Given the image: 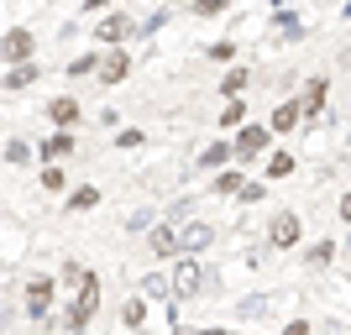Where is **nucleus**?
I'll return each instance as SVG.
<instances>
[{"instance_id":"obj_1","label":"nucleus","mask_w":351,"mask_h":335,"mask_svg":"<svg viewBox=\"0 0 351 335\" xmlns=\"http://www.w3.org/2000/svg\"><path fill=\"white\" fill-rule=\"evenodd\" d=\"M95 309H100V277L84 267V277H79V293L69 299V314H63V325H69L73 335H84L89 320H95Z\"/></svg>"},{"instance_id":"obj_2","label":"nucleus","mask_w":351,"mask_h":335,"mask_svg":"<svg viewBox=\"0 0 351 335\" xmlns=\"http://www.w3.org/2000/svg\"><path fill=\"white\" fill-rule=\"evenodd\" d=\"M168 293H173L178 304H184V299H199V293H205V267L194 262V257H178L173 277H168Z\"/></svg>"},{"instance_id":"obj_3","label":"nucleus","mask_w":351,"mask_h":335,"mask_svg":"<svg viewBox=\"0 0 351 335\" xmlns=\"http://www.w3.org/2000/svg\"><path fill=\"white\" fill-rule=\"evenodd\" d=\"M37 58V32L32 27H11L5 37H0V63L11 69V63H32Z\"/></svg>"},{"instance_id":"obj_4","label":"nucleus","mask_w":351,"mask_h":335,"mask_svg":"<svg viewBox=\"0 0 351 335\" xmlns=\"http://www.w3.org/2000/svg\"><path fill=\"white\" fill-rule=\"evenodd\" d=\"M267 142H273V132H267V126H236L231 152H236V162H241V168H252V162L267 152Z\"/></svg>"},{"instance_id":"obj_5","label":"nucleus","mask_w":351,"mask_h":335,"mask_svg":"<svg viewBox=\"0 0 351 335\" xmlns=\"http://www.w3.org/2000/svg\"><path fill=\"white\" fill-rule=\"evenodd\" d=\"M299 236H304V220L293 215V210H278L273 225H267V247H273V251H293V247H299Z\"/></svg>"},{"instance_id":"obj_6","label":"nucleus","mask_w":351,"mask_h":335,"mask_svg":"<svg viewBox=\"0 0 351 335\" xmlns=\"http://www.w3.org/2000/svg\"><path fill=\"white\" fill-rule=\"evenodd\" d=\"M215 247V225L210 220H184V231H178V257H199V251Z\"/></svg>"},{"instance_id":"obj_7","label":"nucleus","mask_w":351,"mask_h":335,"mask_svg":"<svg viewBox=\"0 0 351 335\" xmlns=\"http://www.w3.org/2000/svg\"><path fill=\"white\" fill-rule=\"evenodd\" d=\"M53 304H58V277H32L27 283V314L43 320V314H53Z\"/></svg>"},{"instance_id":"obj_8","label":"nucleus","mask_w":351,"mask_h":335,"mask_svg":"<svg viewBox=\"0 0 351 335\" xmlns=\"http://www.w3.org/2000/svg\"><path fill=\"white\" fill-rule=\"evenodd\" d=\"M325 105H330V79L325 73H315V79H304V100H299V110H304V121H320Z\"/></svg>"},{"instance_id":"obj_9","label":"nucleus","mask_w":351,"mask_h":335,"mask_svg":"<svg viewBox=\"0 0 351 335\" xmlns=\"http://www.w3.org/2000/svg\"><path fill=\"white\" fill-rule=\"evenodd\" d=\"M95 37H100L105 47H121L126 37H136V27H132V16H126V11H110L100 27H95Z\"/></svg>"},{"instance_id":"obj_10","label":"nucleus","mask_w":351,"mask_h":335,"mask_svg":"<svg viewBox=\"0 0 351 335\" xmlns=\"http://www.w3.org/2000/svg\"><path fill=\"white\" fill-rule=\"evenodd\" d=\"M126 73H132V58H126V47H110V53L100 58V69H95V79H100L105 89H116Z\"/></svg>"},{"instance_id":"obj_11","label":"nucleus","mask_w":351,"mask_h":335,"mask_svg":"<svg viewBox=\"0 0 351 335\" xmlns=\"http://www.w3.org/2000/svg\"><path fill=\"white\" fill-rule=\"evenodd\" d=\"M299 121H304L299 100H278V105H273V116H267V132H273V136H293V132H299Z\"/></svg>"},{"instance_id":"obj_12","label":"nucleus","mask_w":351,"mask_h":335,"mask_svg":"<svg viewBox=\"0 0 351 335\" xmlns=\"http://www.w3.org/2000/svg\"><path fill=\"white\" fill-rule=\"evenodd\" d=\"M47 121H53V126H79V121H84V110H79V100H73V95H58V100H47Z\"/></svg>"},{"instance_id":"obj_13","label":"nucleus","mask_w":351,"mask_h":335,"mask_svg":"<svg viewBox=\"0 0 351 335\" xmlns=\"http://www.w3.org/2000/svg\"><path fill=\"white\" fill-rule=\"evenodd\" d=\"M32 79H43V63H37V58H32V63H11V69H5V79H0V89L21 95V89H27Z\"/></svg>"},{"instance_id":"obj_14","label":"nucleus","mask_w":351,"mask_h":335,"mask_svg":"<svg viewBox=\"0 0 351 335\" xmlns=\"http://www.w3.org/2000/svg\"><path fill=\"white\" fill-rule=\"evenodd\" d=\"M147 251H152V257H178V231L173 225H152V231H147Z\"/></svg>"},{"instance_id":"obj_15","label":"nucleus","mask_w":351,"mask_h":335,"mask_svg":"<svg viewBox=\"0 0 351 335\" xmlns=\"http://www.w3.org/2000/svg\"><path fill=\"white\" fill-rule=\"evenodd\" d=\"M73 147H79V136H73L69 126H58V132H53V136L43 142V158H47V162H63V158L73 152Z\"/></svg>"},{"instance_id":"obj_16","label":"nucleus","mask_w":351,"mask_h":335,"mask_svg":"<svg viewBox=\"0 0 351 335\" xmlns=\"http://www.w3.org/2000/svg\"><path fill=\"white\" fill-rule=\"evenodd\" d=\"M241 184H247V168H220V173L210 178V194L231 199V194H241Z\"/></svg>"},{"instance_id":"obj_17","label":"nucleus","mask_w":351,"mask_h":335,"mask_svg":"<svg viewBox=\"0 0 351 335\" xmlns=\"http://www.w3.org/2000/svg\"><path fill=\"white\" fill-rule=\"evenodd\" d=\"M252 89V69H226V79H220V95L226 100H241Z\"/></svg>"},{"instance_id":"obj_18","label":"nucleus","mask_w":351,"mask_h":335,"mask_svg":"<svg viewBox=\"0 0 351 335\" xmlns=\"http://www.w3.org/2000/svg\"><path fill=\"white\" fill-rule=\"evenodd\" d=\"M293 168H299V158H293V152H273V158H267V184H283V178H293Z\"/></svg>"},{"instance_id":"obj_19","label":"nucleus","mask_w":351,"mask_h":335,"mask_svg":"<svg viewBox=\"0 0 351 335\" xmlns=\"http://www.w3.org/2000/svg\"><path fill=\"white\" fill-rule=\"evenodd\" d=\"M336 251H341V247L325 236V241H315V247L304 251V267H330V262H336Z\"/></svg>"},{"instance_id":"obj_20","label":"nucleus","mask_w":351,"mask_h":335,"mask_svg":"<svg viewBox=\"0 0 351 335\" xmlns=\"http://www.w3.org/2000/svg\"><path fill=\"white\" fill-rule=\"evenodd\" d=\"M226 162H236L231 142H210L205 152H199V168H226Z\"/></svg>"},{"instance_id":"obj_21","label":"nucleus","mask_w":351,"mask_h":335,"mask_svg":"<svg viewBox=\"0 0 351 335\" xmlns=\"http://www.w3.org/2000/svg\"><path fill=\"white\" fill-rule=\"evenodd\" d=\"M0 162H11V168H27V162H32V142H21V136H16V142H5V147H0Z\"/></svg>"},{"instance_id":"obj_22","label":"nucleus","mask_w":351,"mask_h":335,"mask_svg":"<svg viewBox=\"0 0 351 335\" xmlns=\"http://www.w3.org/2000/svg\"><path fill=\"white\" fill-rule=\"evenodd\" d=\"M142 299H152V304L173 299V293H168V277H162V273H147V277H142Z\"/></svg>"},{"instance_id":"obj_23","label":"nucleus","mask_w":351,"mask_h":335,"mask_svg":"<svg viewBox=\"0 0 351 335\" xmlns=\"http://www.w3.org/2000/svg\"><path fill=\"white\" fill-rule=\"evenodd\" d=\"M95 204H100V189H95V184H84V189L69 194V210H73V215H84V210H95Z\"/></svg>"},{"instance_id":"obj_24","label":"nucleus","mask_w":351,"mask_h":335,"mask_svg":"<svg viewBox=\"0 0 351 335\" xmlns=\"http://www.w3.org/2000/svg\"><path fill=\"white\" fill-rule=\"evenodd\" d=\"M273 32H278L283 42H299V37H304V21H299V16H283V11H278V21H273Z\"/></svg>"},{"instance_id":"obj_25","label":"nucleus","mask_w":351,"mask_h":335,"mask_svg":"<svg viewBox=\"0 0 351 335\" xmlns=\"http://www.w3.org/2000/svg\"><path fill=\"white\" fill-rule=\"evenodd\" d=\"M121 320L132 325V330H142V320H147V299H126V304H121Z\"/></svg>"},{"instance_id":"obj_26","label":"nucleus","mask_w":351,"mask_h":335,"mask_svg":"<svg viewBox=\"0 0 351 335\" xmlns=\"http://www.w3.org/2000/svg\"><path fill=\"white\" fill-rule=\"evenodd\" d=\"M205 58H210V63H231V58H236V37H220V42H210V47H205Z\"/></svg>"},{"instance_id":"obj_27","label":"nucleus","mask_w":351,"mask_h":335,"mask_svg":"<svg viewBox=\"0 0 351 335\" xmlns=\"http://www.w3.org/2000/svg\"><path fill=\"white\" fill-rule=\"evenodd\" d=\"M241 121H247V100H231L226 110H220V126H226V132H236Z\"/></svg>"},{"instance_id":"obj_28","label":"nucleus","mask_w":351,"mask_h":335,"mask_svg":"<svg viewBox=\"0 0 351 335\" xmlns=\"http://www.w3.org/2000/svg\"><path fill=\"white\" fill-rule=\"evenodd\" d=\"M100 58H105V53H79V58L69 63V79H79V73H95V69H100Z\"/></svg>"},{"instance_id":"obj_29","label":"nucleus","mask_w":351,"mask_h":335,"mask_svg":"<svg viewBox=\"0 0 351 335\" xmlns=\"http://www.w3.org/2000/svg\"><path fill=\"white\" fill-rule=\"evenodd\" d=\"M37 178H43V189H53V194H58L63 184H69V173H63L58 162H47V168H43V173H37Z\"/></svg>"},{"instance_id":"obj_30","label":"nucleus","mask_w":351,"mask_h":335,"mask_svg":"<svg viewBox=\"0 0 351 335\" xmlns=\"http://www.w3.org/2000/svg\"><path fill=\"white\" fill-rule=\"evenodd\" d=\"M189 11L194 16H220V11H231V0H189Z\"/></svg>"},{"instance_id":"obj_31","label":"nucleus","mask_w":351,"mask_h":335,"mask_svg":"<svg viewBox=\"0 0 351 335\" xmlns=\"http://www.w3.org/2000/svg\"><path fill=\"white\" fill-rule=\"evenodd\" d=\"M241 204H263L267 199V184H241V194H236Z\"/></svg>"},{"instance_id":"obj_32","label":"nucleus","mask_w":351,"mask_h":335,"mask_svg":"<svg viewBox=\"0 0 351 335\" xmlns=\"http://www.w3.org/2000/svg\"><path fill=\"white\" fill-rule=\"evenodd\" d=\"M236 309H241V320H257V314H267V299H241Z\"/></svg>"},{"instance_id":"obj_33","label":"nucleus","mask_w":351,"mask_h":335,"mask_svg":"<svg viewBox=\"0 0 351 335\" xmlns=\"http://www.w3.org/2000/svg\"><path fill=\"white\" fill-rule=\"evenodd\" d=\"M147 142V132H136V126H132V132H121L116 136V147H142Z\"/></svg>"},{"instance_id":"obj_34","label":"nucleus","mask_w":351,"mask_h":335,"mask_svg":"<svg viewBox=\"0 0 351 335\" xmlns=\"http://www.w3.org/2000/svg\"><path fill=\"white\" fill-rule=\"evenodd\" d=\"M79 277H84V267H79V262H63V283H73V288H79Z\"/></svg>"},{"instance_id":"obj_35","label":"nucleus","mask_w":351,"mask_h":335,"mask_svg":"<svg viewBox=\"0 0 351 335\" xmlns=\"http://www.w3.org/2000/svg\"><path fill=\"white\" fill-rule=\"evenodd\" d=\"M336 215H341V220H346V225H351V189H346V194H341V199H336Z\"/></svg>"},{"instance_id":"obj_36","label":"nucleus","mask_w":351,"mask_h":335,"mask_svg":"<svg viewBox=\"0 0 351 335\" xmlns=\"http://www.w3.org/2000/svg\"><path fill=\"white\" fill-rule=\"evenodd\" d=\"M283 335H309V320H289V325H283Z\"/></svg>"},{"instance_id":"obj_37","label":"nucleus","mask_w":351,"mask_h":335,"mask_svg":"<svg viewBox=\"0 0 351 335\" xmlns=\"http://www.w3.org/2000/svg\"><path fill=\"white\" fill-rule=\"evenodd\" d=\"M105 5H110V0H84V11H105Z\"/></svg>"},{"instance_id":"obj_38","label":"nucleus","mask_w":351,"mask_h":335,"mask_svg":"<svg viewBox=\"0 0 351 335\" xmlns=\"http://www.w3.org/2000/svg\"><path fill=\"white\" fill-rule=\"evenodd\" d=\"M199 335H231V330H199Z\"/></svg>"},{"instance_id":"obj_39","label":"nucleus","mask_w":351,"mask_h":335,"mask_svg":"<svg viewBox=\"0 0 351 335\" xmlns=\"http://www.w3.org/2000/svg\"><path fill=\"white\" fill-rule=\"evenodd\" d=\"M346 147H351V132H346Z\"/></svg>"}]
</instances>
